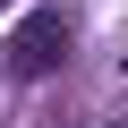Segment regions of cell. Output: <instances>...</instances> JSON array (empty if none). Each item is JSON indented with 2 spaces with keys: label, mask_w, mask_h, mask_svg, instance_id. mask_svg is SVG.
<instances>
[{
  "label": "cell",
  "mask_w": 128,
  "mask_h": 128,
  "mask_svg": "<svg viewBox=\"0 0 128 128\" xmlns=\"http://www.w3.org/2000/svg\"><path fill=\"white\" fill-rule=\"evenodd\" d=\"M60 60H68V17H60V9L17 17V34H9V77H51Z\"/></svg>",
  "instance_id": "1"
},
{
  "label": "cell",
  "mask_w": 128,
  "mask_h": 128,
  "mask_svg": "<svg viewBox=\"0 0 128 128\" xmlns=\"http://www.w3.org/2000/svg\"><path fill=\"white\" fill-rule=\"evenodd\" d=\"M102 128H128V120H102Z\"/></svg>",
  "instance_id": "2"
},
{
  "label": "cell",
  "mask_w": 128,
  "mask_h": 128,
  "mask_svg": "<svg viewBox=\"0 0 128 128\" xmlns=\"http://www.w3.org/2000/svg\"><path fill=\"white\" fill-rule=\"evenodd\" d=\"M0 9H9V0H0Z\"/></svg>",
  "instance_id": "3"
}]
</instances>
